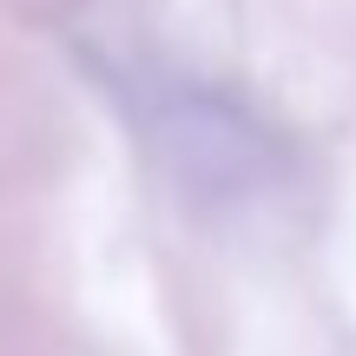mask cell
I'll use <instances>...</instances> for the list:
<instances>
[{
  "label": "cell",
  "instance_id": "6da1fadb",
  "mask_svg": "<svg viewBox=\"0 0 356 356\" xmlns=\"http://www.w3.org/2000/svg\"><path fill=\"white\" fill-rule=\"evenodd\" d=\"M139 126H145V145L165 159V172L178 185H191V198L238 204V198H264V185L277 178L270 132L211 86L152 79Z\"/></svg>",
  "mask_w": 356,
  "mask_h": 356
}]
</instances>
